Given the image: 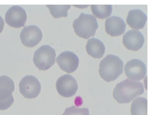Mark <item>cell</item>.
Here are the masks:
<instances>
[{"label": "cell", "instance_id": "obj_1", "mask_svg": "<svg viewBox=\"0 0 150 115\" xmlns=\"http://www.w3.org/2000/svg\"><path fill=\"white\" fill-rule=\"evenodd\" d=\"M144 93V87L142 82L126 79L116 84L113 91V97L119 103H129Z\"/></svg>", "mask_w": 150, "mask_h": 115}, {"label": "cell", "instance_id": "obj_2", "mask_svg": "<svg viewBox=\"0 0 150 115\" xmlns=\"http://www.w3.org/2000/svg\"><path fill=\"white\" fill-rule=\"evenodd\" d=\"M123 62L119 56L109 54L100 63L99 73L107 82L114 81L123 72Z\"/></svg>", "mask_w": 150, "mask_h": 115}, {"label": "cell", "instance_id": "obj_3", "mask_svg": "<svg viewBox=\"0 0 150 115\" xmlns=\"http://www.w3.org/2000/svg\"><path fill=\"white\" fill-rule=\"evenodd\" d=\"M73 27L78 36L88 39L95 36L98 24L95 16L81 13L79 17L74 20Z\"/></svg>", "mask_w": 150, "mask_h": 115}, {"label": "cell", "instance_id": "obj_4", "mask_svg": "<svg viewBox=\"0 0 150 115\" xmlns=\"http://www.w3.org/2000/svg\"><path fill=\"white\" fill-rule=\"evenodd\" d=\"M55 50L49 45H43L34 53L33 63L40 71L49 69L55 63Z\"/></svg>", "mask_w": 150, "mask_h": 115}, {"label": "cell", "instance_id": "obj_5", "mask_svg": "<svg viewBox=\"0 0 150 115\" xmlns=\"http://www.w3.org/2000/svg\"><path fill=\"white\" fill-rule=\"evenodd\" d=\"M15 86L13 81L7 76H0V110H5L14 103L12 93Z\"/></svg>", "mask_w": 150, "mask_h": 115}, {"label": "cell", "instance_id": "obj_6", "mask_svg": "<svg viewBox=\"0 0 150 115\" xmlns=\"http://www.w3.org/2000/svg\"><path fill=\"white\" fill-rule=\"evenodd\" d=\"M19 91L24 98L33 99L40 94L41 91V84L38 79L35 76H26L20 81Z\"/></svg>", "mask_w": 150, "mask_h": 115}, {"label": "cell", "instance_id": "obj_7", "mask_svg": "<svg viewBox=\"0 0 150 115\" xmlns=\"http://www.w3.org/2000/svg\"><path fill=\"white\" fill-rule=\"evenodd\" d=\"M57 91L64 98H70L75 95L78 89L76 79L70 75H63L57 80L56 84Z\"/></svg>", "mask_w": 150, "mask_h": 115}, {"label": "cell", "instance_id": "obj_8", "mask_svg": "<svg viewBox=\"0 0 150 115\" xmlns=\"http://www.w3.org/2000/svg\"><path fill=\"white\" fill-rule=\"evenodd\" d=\"M22 44L27 47H34L40 43L43 37V34L40 28L36 25L26 26L20 32Z\"/></svg>", "mask_w": 150, "mask_h": 115}, {"label": "cell", "instance_id": "obj_9", "mask_svg": "<svg viewBox=\"0 0 150 115\" xmlns=\"http://www.w3.org/2000/svg\"><path fill=\"white\" fill-rule=\"evenodd\" d=\"M125 72L130 80L138 81L143 79L146 75V65L141 60L134 59L127 63L125 66Z\"/></svg>", "mask_w": 150, "mask_h": 115}, {"label": "cell", "instance_id": "obj_10", "mask_svg": "<svg viewBox=\"0 0 150 115\" xmlns=\"http://www.w3.org/2000/svg\"><path fill=\"white\" fill-rule=\"evenodd\" d=\"M26 20V12L24 8L19 6H12L6 13V22L13 28H20L24 26Z\"/></svg>", "mask_w": 150, "mask_h": 115}, {"label": "cell", "instance_id": "obj_11", "mask_svg": "<svg viewBox=\"0 0 150 115\" xmlns=\"http://www.w3.org/2000/svg\"><path fill=\"white\" fill-rule=\"evenodd\" d=\"M56 61L59 68L68 74L75 71L79 67L78 56L71 51H65L59 54L57 57Z\"/></svg>", "mask_w": 150, "mask_h": 115}, {"label": "cell", "instance_id": "obj_12", "mask_svg": "<svg viewBox=\"0 0 150 115\" xmlns=\"http://www.w3.org/2000/svg\"><path fill=\"white\" fill-rule=\"evenodd\" d=\"M145 42L144 36L138 30H131L123 36V44L128 49L138 51L142 47Z\"/></svg>", "mask_w": 150, "mask_h": 115}, {"label": "cell", "instance_id": "obj_13", "mask_svg": "<svg viewBox=\"0 0 150 115\" xmlns=\"http://www.w3.org/2000/svg\"><path fill=\"white\" fill-rule=\"evenodd\" d=\"M105 31L111 36H119L126 31V24L119 16H112L107 19L105 23Z\"/></svg>", "mask_w": 150, "mask_h": 115}, {"label": "cell", "instance_id": "obj_14", "mask_svg": "<svg viewBox=\"0 0 150 115\" xmlns=\"http://www.w3.org/2000/svg\"><path fill=\"white\" fill-rule=\"evenodd\" d=\"M147 20L146 14L140 9H132L128 12L127 23L134 30L144 28Z\"/></svg>", "mask_w": 150, "mask_h": 115}, {"label": "cell", "instance_id": "obj_15", "mask_svg": "<svg viewBox=\"0 0 150 115\" xmlns=\"http://www.w3.org/2000/svg\"><path fill=\"white\" fill-rule=\"evenodd\" d=\"M86 49L88 55L96 59L102 58L105 52V47L103 42L95 38L88 40Z\"/></svg>", "mask_w": 150, "mask_h": 115}, {"label": "cell", "instance_id": "obj_16", "mask_svg": "<svg viewBox=\"0 0 150 115\" xmlns=\"http://www.w3.org/2000/svg\"><path fill=\"white\" fill-rule=\"evenodd\" d=\"M132 115H147V99L138 97L133 100L131 105Z\"/></svg>", "mask_w": 150, "mask_h": 115}, {"label": "cell", "instance_id": "obj_17", "mask_svg": "<svg viewBox=\"0 0 150 115\" xmlns=\"http://www.w3.org/2000/svg\"><path fill=\"white\" fill-rule=\"evenodd\" d=\"M91 8L93 14L97 18L102 19L109 17L112 11V6L111 5H92Z\"/></svg>", "mask_w": 150, "mask_h": 115}, {"label": "cell", "instance_id": "obj_18", "mask_svg": "<svg viewBox=\"0 0 150 115\" xmlns=\"http://www.w3.org/2000/svg\"><path fill=\"white\" fill-rule=\"evenodd\" d=\"M52 16L55 18L67 17L68 11L71 8L70 5H47Z\"/></svg>", "mask_w": 150, "mask_h": 115}, {"label": "cell", "instance_id": "obj_19", "mask_svg": "<svg viewBox=\"0 0 150 115\" xmlns=\"http://www.w3.org/2000/svg\"><path fill=\"white\" fill-rule=\"evenodd\" d=\"M62 115H90L87 108H79L71 106L66 109Z\"/></svg>", "mask_w": 150, "mask_h": 115}, {"label": "cell", "instance_id": "obj_20", "mask_svg": "<svg viewBox=\"0 0 150 115\" xmlns=\"http://www.w3.org/2000/svg\"><path fill=\"white\" fill-rule=\"evenodd\" d=\"M4 20L3 19V18H2V16H0V34L2 32L3 30H4Z\"/></svg>", "mask_w": 150, "mask_h": 115}]
</instances>
